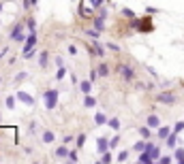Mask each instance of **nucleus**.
I'll return each instance as SVG.
<instances>
[{
	"label": "nucleus",
	"mask_w": 184,
	"mask_h": 164,
	"mask_svg": "<svg viewBox=\"0 0 184 164\" xmlns=\"http://www.w3.org/2000/svg\"><path fill=\"white\" fill-rule=\"evenodd\" d=\"M148 126H158V117L156 115H150L148 117Z\"/></svg>",
	"instance_id": "6e6552de"
},
{
	"label": "nucleus",
	"mask_w": 184,
	"mask_h": 164,
	"mask_svg": "<svg viewBox=\"0 0 184 164\" xmlns=\"http://www.w3.org/2000/svg\"><path fill=\"white\" fill-rule=\"evenodd\" d=\"M84 141H86V136H84V134H82V136H79V139H77V145H79V147H82V145H84Z\"/></svg>",
	"instance_id": "4be33fe9"
},
{
	"label": "nucleus",
	"mask_w": 184,
	"mask_h": 164,
	"mask_svg": "<svg viewBox=\"0 0 184 164\" xmlns=\"http://www.w3.org/2000/svg\"><path fill=\"white\" fill-rule=\"evenodd\" d=\"M139 162H152V156H143V154H141V156H139Z\"/></svg>",
	"instance_id": "2eb2a0df"
},
{
	"label": "nucleus",
	"mask_w": 184,
	"mask_h": 164,
	"mask_svg": "<svg viewBox=\"0 0 184 164\" xmlns=\"http://www.w3.org/2000/svg\"><path fill=\"white\" fill-rule=\"evenodd\" d=\"M139 132H141V136H143V139H150V130H148V128H141Z\"/></svg>",
	"instance_id": "4468645a"
},
{
	"label": "nucleus",
	"mask_w": 184,
	"mask_h": 164,
	"mask_svg": "<svg viewBox=\"0 0 184 164\" xmlns=\"http://www.w3.org/2000/svg\"><path fill=\"white\" fill-rule=\"evenodd\" d=\"M90 85H92V83H90V81H86V83H82V90H84V92H86V94H88V92H90Z\"/></svg>",
	"instance_id": "dca6fc26"
},
{
	"label": "nucleus",
	"mask_w": 184,
	"mask_h": 164,
	"mask_svg": "<svg viewBox=\"0 0 184 164\" xmlns=\"http://www.w3.org/2000/svg\"><path fill=\"white\" fill-rule=\"evenodd\" d=\"M34 41H37V34H34V30H32L30 36H28V41H26V45H24V58H30V49H32Z\"/></svg>",
	"instance_id": "f257e3e1"
},
{
	"label": "nucleus",
	"mask_w": 184,
	"mask_h": 164,
	"mask_svg": "<svg viewBox=\"0 0 184 164\" xmlns=\"http://www.w3.org/2000/svg\"><path fill=\"white\" fill-rule=\"evenodd\" d=\"M158 100L165 102V105H174V102H176V96H174L171 92H163V94H158Z\"/></svg>",
	"instance_id": "f03ea898"
},
{
	"label": "nucleus",
	"mask_w": 184,
	"mask_h": 164,
	"mask_svg": "<svg viewBox=\"0 0 184 164\" xmlns=\"http://www.w3.org/2000/svg\"><path fill=\"white\" fill-rule=\"evenodd\" d=\"M45 98H47V109H54V107H56V98H58V92H54V90H51V92H47L45 94Z\"/></svg>",
	"instance_id": "7ed1b4c3"
},
{
	"label": "nucleus",
	"mask_w": 184,
	"mask_h": 164,
	"mask_svg": "<svg viewBox=\"0 0 184 164\" xmlns=\"http://www.w3.org/2000/svg\"><path fill=\"white\" fill-rule=\"evenodd\" d=\"M109 126H111V128H120V122H118V120H111Z\"/></svg>",
	"instance_id": "aec40b11"
},
{
	"label": "nucleus",
	"mask_w": 184,
	"mask_h": 164,
	"mask_svg": "<svg viewBox=\"0 0 184 164\" xmlns=\"http://www.w3.org/2000/svg\"><path fill=\"white\" fill-rule=\"evenodd\" d=\"M90 2H92V6H94V9H96V6L101 4V0H90Z\"/></svg>",
	"instance_id": "5701e85b"
},
{
	"label": "nucleus",
	"mask_w": 184,
	"mask_h": 164,
	"mask_svg": "<svg viewBox=\"0 0 184 164\" xmlns=\"http://www.w3.org/2000/svg\"><path fill=\"white\" fill-rule=\"evenodd\" d=\"M56 154H58V156H60V158H62V156H66V154H69V151H66V149H64V147H58V151H56Z\"/></svg>",
	"instance_id": "a211bd4d"
},
{
	"label": "nucleus",
	"mask_w": 184,
	"mask_h": 164,
	"mask_svg": "<svg viewBox=\"0 0 184 164\" xmlns=\"http://www.w3.org/2000/svg\"><path fill=\"white\" fill-rule=\"evenodd\" d=\"M176 160L184 162V151H182V149H178V151H176Z\"/></svg>",
	"instance_id": "ddd939ff"
},
{
	"label": "nucleus",
	"mask_w": 184,
	"mask_h": 164,
	"mask_svg": "<svg viewBox=\"0 0 184 164\" xmlns=\"http://www.w3.org/2000/svg\"><path fill=\"white\" fill-rule=\"evenodd\" d=\"M39 62H41V66H45V64H47V53L41 55V60H39Z\"/></svg>",
	"instance_id": "6ab92c4d"
},
{
	"label": "nucleus",
	"mask_w": 184,
	"mask_h": 164,
	"mask_svg": "<svg viewBox=\"0 0 184 164\" xmlns=\"http://www.w3.org/2000/svg\"><path fill=\"white\" fill-rule=\"evenodd\" d=\"M167 143L174 147V145H176V136H167Z\"/></svg>",
	"instance_id": "412c9836"
},
{
	"label": "nucleus",
	"mask_w": 184,
	"mask_h": 164,
	"mask_svg": "<svg viewBox=\"0 0 184 164\" xmlns=\"http://www.w3.org/2000/svg\"><path fill=\"white\" fill-rule=\"evenodd\" d=\"M103 17H105V15H103V13H101V15H98V17H96V19H94V26H96V28H98V30H101V28H103Z\"/></svg>",
	"instance_id": "0eeeda50"
},
{
	"label": "nucleus",
	"mask_w": 184,
	"mask_h": 164,
	"mask_svg": "<svg viewBox=\"0 0 184 164\" xmlns=\"http://www.w3.org/2000/svg\"><path fill=\"white\" fill-rule=\"evenodd\" d=\"M98 149H101V151L107 149V141H105V139H98Z\"/></svg>",
	"instance_id": "9b49d317"
},
{
	"label": "nucleus",
	"mask_w": 184,
	"mask_h": 164,
	"mask_svg": "<svg viewBox=\"0 0 184 164\" xmlns=\"http://www.w3.org/2000/svg\"><path fill=\"white\" fill-rule=\"evenodd\" d=\"M158 136H161V139L169 136V128H158Z\"/></svg>",
	"instance_id": "9d476101"
},
{
	"label": "nucleus",
	"mask_w": 184,
	"mask_h": 164,
	"mask_svg": "<svg viewBox=\"0 0 184 164\" xmlns=\"http://www.w3.org/2000/svg\"><path fill=\"white\" fill-rule=\"evenodd\" d=\"M11 39H15V41H22V24H17V26L13 28V34H11Z\"/></svg>",
	"instance_id": "39448f33"
},
{
	"label": "nucleus",
	"mask_w": 184,
	"mask_h": 164,
	"mask_svg": "<svg viewBox=\"0 0 184 164\" xmlns=\"http://www.w3.org/2000/svg\"><path fill=\"white\" fill-rule=\"evenodd\" d=\"M94 105H96V100H94V98H90V96H88V98H86V107H94Z\"/></svg>",
	"instance_id": "f3484780"
},
{
	"label": "nucleus",
	"mask_w": 184,
	"mask_h": 164,
	"mask_svg": "<svg viewBox=\"0 0 184 164\" xmlns=\"http://www.w3.org/2000/svg\"><path fill=\"white\" fill-rule=\"evenodd\" d=\"M107 73H109V68H107V64H101V66H98V75H103V77H105Z\"/></svg>",
	"instance_id": "1a4fd4ad"
},
{
	"label": "nucleus",
	"mask_w": 184,
	"mask_h": 164,
	"mask_svg": "<svg viewBox=\"0 0 184 164\" xmlns=\"http://www.w3.org/2000/svg\"><path fill=\"white\" fill-rule=\"evenodd\" d=\"M43 141H45V143L54 141V134H51V132H45V134H43Z\"/></svg>",
	"instance_id": "f8f14e48"
},
{
	"label": "nucleus",
	"mask_w": 184,
	"mask_h": 164,
	"mask_svg": "<svg viewBox=\"0 0 184 164\" xmlns=\"http://www.w3.org/2000/svg\"><path fill=\"white\" fill-rule=\"evenodd\" d=\"M120 73H122L124 79H133V77H135V73H133L131 66H120Z\"/></svg>",
	"instance_id": "20e7f679"
},
{
	"label": "nucleus",
	"mask_w": 184,
	"mask_h": 164,
	"mask_svg": "<svg viewBox=\"0 0 184 164\" xmlns=\"http://www.w3.org/2000/svg\"><path fill=\"white\" fill-rule=\"evenodd\" d=\"M17 96H19V100H24V102H26V105H32V98H30V96H28V94H24V92H19V94H17Z\"/></svg>",
	"instance_id": "423d86ee"
}]
</instances>
